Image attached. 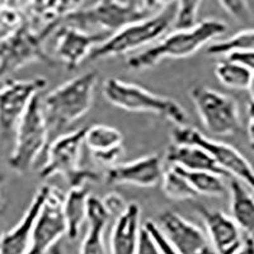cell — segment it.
I'll return each mask as SVG.
<instances>
[{
	"label": "cell",
	"instance_id": "cell-1",
	"mask_svg": "<svg viewBox=\"0 0 254 254\" xmlns=\"http://www.w3.org/2000/svg\"><path fill=\"white\" fill-rule=\"evenodd\" d=\"M165 1H98L83 6L67 14L63 24L83 31L97 28L98 32L113 35L125 27L144 20L158 13Z\"/></svg>",
	"mask_w": 254,
	"mask_h": 254
},
{
	"label": "cell",
	"instance_id": "cell-2",
	"mask_svg": "<svg viewBox=\"0 0 254 254\" xmlns=\"http://www.w3.org/2000/svg\"><path fill=\"white\" fill-rule=\"evenodd\" d=\"M97 81V72H84L59 85L41 99L50 132L64 130L89 112Z\"/></svg>",
	"mask_w": 254,
	"mask_h": 254
},
{
	"label": "cell",
	"instance_id": "cell-3",
	"mask_svg": "<svg viewBox=\"0 0 254 254\" xmlns=\"http://www.w3.org/2000/svg\"><path fill=\"white\" fill-rule=\"evenodd\" d=\"M228 26L222 20L205 19L188 31H174L150 49L136 54L127 60L132 70H145L155 66L164 59H185L196 54L206 44L220 37Z\"/></svg>",
	"mask_w": 254,
	"mask_h": 254
},
{
	"label": "cell",
	"instance_id": "cell-4",
	"mask_svg": "<svg viewBox=\"0 0 254 254\" xmlns=\"http://www.w3.org/2000/svg\"><path fill=\"white\" fill-rule=\"evenodd\" d=\"M103 95L112 106L127 112H149L169 120L177 127L188 126L185 108L173 98L151 93L137 84L108 78L103 84Z\"/></svg>",
	"mask_w": 254,
	"mask_h": 254
},
{
	"label": "cell",
	"instance_id": "cell-5",
	"mask_svg": "<svg viewBox=\"0 0 254 254\" xmlns=\"http://www.w3.org/2000/svg\"><path fill=\"white\" fill-rule=\"evenodd\" d=\"M177 6L178 1H165L164 6L154 15L113 33L107 41L93 50L89 60L97 61L124 55L160 38L165 32L173 28Z\"/></svg>",
	"mask_w": 254,
	"mask_h": 254
},
{
	"label": "cell",
	"instance_id": "cell-6",
	"mask_svg": "<svg viewBox=\"0 0 254 254\" xmlns=\"http://www.w3.org/2000/svg\"><path fill=\"white\" fill-rule=\"evenodd\" d=\"M85 128L58 136L46 149V163L40 169L42 179L63 176L69 182L70 188L87 187V183L99 179L97 172L85 169L79 165L81 147L84 145Z\"/></svg>",
	"mask_w": 254,
	"mask_h": 254
},
{
	"label": "cell",
	"instance_id": "cell-7",
	"mask_svg": "<svg viewBox=\"0 0 254 254\" xmlns=\"http://www.w3.org/2000/svg\"><path fill=\"white\" fill-rule=\"evenodd\" d=\"M51 35L54 32L49 29L33 28L24 17L17 28L0 36V79L35 61L54 65L55 61L44 47Z\"/></svg>",
	"mask_w": 254,
	"mask_h": 254
},
{
	"label": "cell",
	"instance_id": "cell-8",
	"mask_svg": "<svg viewBox=\"0 0 254 254\" xmlns=\"http://www.w3.org/2000/svg\"><path fill=\"white\" fill-rule=\"evenodd\" d=\"M49 132L38 94L17 125L14 149L8 159L9 167L19 174L26 173L49 146Z\"/></svg>",
	"mask_w": 254,
	"mask_h": 254
},
{
	"label": "cell",
	"instance_id": "cell-9",
	"mask_svg": "<svg viewBox=\"0 0 254 254\" xmlns=\"http://www.w3.org/2000/svg\"><path fill=\"white\" fill-rule=\"evenodd\" d=\"M173 144L194 145L208 153L217 167L226 176H231L251 188L254 192V169L248 159L238 149L225 142L216 141L203 135L193 127H176L172 132Z\"/></svg>",
	"mask_w": 254,
	"mask_h": 254
},
{
	"label": "cell",
	"instance_id": "cell-10",
	"mask_svg": "<svg viewBox=\"0 0 254 254\" xmlns=\"http://www.w3.org/2000/svg\"><path fill=\"white\" fill-rule=\"evenodd\" d=\"M190 99L208 132L231 136L240 130L239 106L233 97L205 85H197L190 89Z\"/></svg>",
	"mask_w": 254,
	"mask_h": 254
},
{
	"label": "cell",
	"instance_id": "cell-11",
	"mask_svg": "<svg viewBox=\"0 0 254 254\" xmlns=\"http://www.w3.org/2000/svg\"><path fill=\"white\" fill-rule=\"evenodd\" d=\"M66 234L64 217V198L60 190L47 186V196L42 210L32 229L27 254H46Z\"/></svg>",
	"mask_w": 254,
	"mask_h": 254
},
{
	"label": "cell",
	"instance_id": "cell-12",
	"mask_svg": "<svg viewBox=\"0 0 254 254\" xmlns=\"http://www.w3.org/2000/svg\"><path fill=\"white\" fill-rule=\"evenodd\" d=\"M47 87V79H8L0 87V132L8 135L19 124L32 101Z\"/></svg>",
	"mask_w": 254,
	"mask_h": 254
},
{
	"label": "cell",
	"instance_id": "cell-13",
	"mask_svg": "<svg viewBox=\"0 0 254 254\" xmlns=\"http://www.w3.org/2000/svg\"><path fill=\"white\" fill-rule=\"evenodd\" d=\"M155 224L179 254H216L207 233L176 211H163Z\"/></svg>",
	"mask_w": 254,
	"mask_h": 254
},
{
	"label": "cell",
	"instance_id": "cell-14",
	"mask_svg": "<svg viewBox=\"0 0 254 254\" xmlns=\"http://www.w3.org/2000/svg\"><path fill=\"white\" fill-rule=\"evenodd\" d=\"M54 36L58 59L67 70H75L85 59H89L95 47L103 44L112 35L106 32L83 31L76 27L61 24Z\"/></svg>",
	"mask_w": 254,
	"mask_h": 254
},
{
	"label": "cell",
	"instance_id": "cell-15",
	"mask_svg": "<svg viewBox=\"0 0 254 254\" xmlns=\"http://www.w3.org/2000/svg\"><path fill=\"white\" fill-rule=\"evenodd\" d=\"M164 168L158 154L142 156L125 164L113 165L106 172L108 185H131L137 187H154L162 182Z\"/></svg>",
	"mask_w": 254,
	"mask_h": 254
},
{
	"label": "cell",
	"instance_id": "cell-16",
	"mask_svg": "<svg viewBox=\"0 0 254 254\" xmlns=\"http://www.w3.org/2000/svg\"><path fill=\"white\" fill-rule=\"evenodd\" d=\"M196 210L205 224L207 237L216 254L237 253L244 240H242V230L231 216L205 206H197Z\"/></svg>",
	"mask_w": 254,
	"mask_h": 254
},
{
	"label": "cell",
	"instance_id": "cell-17",
	"mask_svg": "<svg viewBox=\"0 0 254 254\" xmlns=\"http://www.w3.org/2000/svg\"><path fill=\"white\" fill-rule=\"evenodd\" d=\"M47 186L37 190L31 205L17 225L0 235V254H27L31 242L32 229L46 201Z\"/></svg>",
	"mask_w": 254,
	"mask_h": 254
},
{
	"label": "cell",
	"instance_id": "cell-18",
	"mask_svg": "<svg viewBox=\"0 0 254 254\" xmlns=\"http://www.w3.org/2000/svg\"><path fill=\"white\" fill-rule=\"evenodd\" d=\"M139 203H128L126 210L116 217L110 237L111 254H137L142 226Z\"/></svg>",
	"mask_w": 254,
	"mask_h": 254
},
{
	"label": "cell",
	"instance_id": "cell-19",
	"mask_svg": "<svg viewBox=\"0 0 254 254\" xmlns=\"http://www.w3.org/2000/svg\"><path fill=\"white\" fill-rule=\"evenodd\" d=\"M84 144L97 162L112 164L124 154V136L121 131L107 125L97 124L85 128Z\"/></svg>",
	"mask_w": 254,
	"mask_h": 254
},
{
	"label": "cell",
	"instance_id": "cell-20",
	"mask_svg": "<svg viewBox=\"0 0 254 254\" xmlns=\"http://www.w3.org/2000/svg\"><path fill=\"white\" fill-rule=\"evenodd\" d=\"M111 215L104 207L102 199L90 196L88 201V230L80 244L79 254H107L104 246V231L107 229Z\"/></svg>",
	"mask_w": 254,
	"mask_h": 254
},
{
	"label": "cell",
	"instance_id": "cell-21",
	"mask_svg": "<svg viewBox=\"0 0 254 254\" xmlns=\"http://www.w3.org/2000/svg\"><path fill=\"white\" fill-rule=\"evenodd\" d=\"M165 160L172 167L181 168L190 172H212L219 176L226 174L217 167L215 160L203 149L194 145L172 144L168 147Z\"/></svg>",
	"mask_w": 254,
	"mask_h": 254
},
{
	"label": "cell",
	"instance_id": "cell-22",
	"mask_svg": "<svg viewBox=\"0 0 254 254\" xmlns=\"http://www.w3.org/2000/svg\"><path fill=\"white\" fill-rule=\"evenodd\" d=\"M230 212L231 219L240 230L254 240V197L244 183L238 179L230 182Z\"/></svg>",
	"mask_w": 254,
	"mask_h": 254
},
{
	"label": "cell",
	"instance_id": "cell-23",
	"mask_svg": "<svg viewBox=\"0 0 254 254\" xmlns=\"http://www.w3.org/2000/svg\"><path fill=\"white\" fill-rule=\"evenodd\" d=\"M89 190L87 187L70 188L64 198V217L66 222V235L70 240L78 238L84 222H87Z\"/></svg>",
	"mask_w": 254,
	"mask_h": 254
},
{
	"label": "cell",
	"instance_id": "cell-24",
	"mask_svg": "<svg viewBox=\"0 0 254 254\" xmlns=\"http://www.w3.org/2000/svg\"><path fill=\"white\" fill-rule=\"evenodd\" d=\"M172 167V165H171ZM177 168V167H174ZM178 172L188 181L196 193L208 197H222L228 192L222 176H219L212 172H190L177 168Z\"/></svg>",
	"mask_w": 254,
	"mask_h": 254
},
{
	"label": "cell",
	"instance_id": "cell-25",
	"mask_svg": "<svg viewBox=\"0 0 254 254\" xmlns=\"http://www.w3.org/2000/svg\"><path fill=\"white\" fill-rule=\"evenodd\" d=\"M215 75L220 83L229 89L247 90L252 80L253 72L240 64L226 59L216 64Z\"/></svg>",
	"mask_w": 254,
	"mask_h": 254
},
{
	"label": "cell",
	"instance_id": "cell-26",
	"mask_svg": "<svg viewBox=\"0 0 254 254\" xmlns=\"http://www.w3.org/2000/svg\"><path fill=\"white\" fill-rule=\"evenodd\" d=\"M162 188L165 197L173 201H190L198 197L196 190L188 183L187 179L179 173L178 169L169 165L164 171L162 179Z\"/></svg>",
	"mask_w": 254,
	"mask_h": 254
},
{
	"label": "cell",
	"instance_id": "cell-27",
	"mask_svg": "<svg viewBox=\"0 0 254 254\" xmlns=\"http://www.w3.org/2000/svg\"><path fill=\"white\" fill-rule=\"evenodd\" d=\"M254 51V29H244L238 32L237 35L220 42L210 45L207 55H231L237 52Z\"/></svg>",
	"mask_w": 254,
	"mask_h": 254
},
{
	"label": "cell",
	"instance_id": "cell-28",
	"mask_svg": "<svg viewBox=\"0 0 254 254\" xmlns=\"http://www.w3.org/2000/svg\"><path fill=\"white\" fill-rule=\"evenodd\" d=\"M201 1H178L173 29L176 31H188L199 23L197 22Z\"/></svg>",
	"mask_w": 254,
	"mask_h": 254
},
{
	"label": "cell",
	"instance_id": "cell-29",
	"mask_svg": "<svg viewBox=\"0 0 254 254\" xmlns=\"http://www.w3.org/2000/svg\"><path fill=\"white\" fill-rule=\"evenodd\" d=\"M220 6L224 8L228 14L231 17H234L239 22H246L249 18V4L247 1H231V0H226V1H220Z\"/></svg>",
	"mask_w": 254,
	"mask_h": 254
},
{
	"label": "cell",
	"instance_id": "cell-30",
	"mask_svg": "<svg viewBox=\"0 0 254 254\" xmlns=\"http://www.w3.org/2000/svg\"><path fill=\"white\" fill-rule=\"evenodd\" d=\"M142 226H144L149 233H150V235L153 237V239L155 240V243L158 244V247L160 248V251H162L163 254H179L178 252H177L176 249L169 244V242L165 239V237L163 235L162 231L159 230V228L156 226L155 221L149 220V221L145 222Z\"/></svg>",
	"mask_w": 254,
	"mask_h": 254
},
{
	"label": "cell",
	"instance_id": "cell-31",
	"mask_svg": "<svg viewBox=\"0 0 254 254\" xmlns=\"http://www.w3.org/2000/svg\"><path fill=\"white\" fill-rule=\"evenodd\" d=\"M102 202H103L106 210L108 211V214H110L111 216L116 217H119L120 215L126 210L127 206H128L125 202V199L122 198L120 194L115 193V192L108 193L107 196H104L103 198H102Z\"/></svg>",
	"mask_w": 254,
	"mask_h": 254
},
{
	"label": "cell",
	"instance_id": "cell-32",
	"mask_svg": "<svg viewBox=\"0 0 254 254\" xmlns=\"http://www.w3.org/2000/svg\"><path fill=\"white\" fill-rule=\"evenodd\" d=\"M137 254H163L155 240L150 235V233L142 226L141 237H140L139 249H137Z\"/></svg>",
	"mask_w": 254,
	"mask_h": 254
},
{
	"label": "cell",
	"instance_id": "cell-33",
	"mask_svg": "<svg viewBox=\"0 0 254 254\" xmlns=\"http://www.w3.org/2000/svg\"><path fill=\"white\" fill-rule=\"evenodd\" d=\"M228 59L240 64L244 67L252 71L254 74V51L249 52H237V54H231L228 56Z\"/></svg>",
	"mask_w": 254,
	"mask_h": 254
},
{
	"label": "cell",
	"instance_id": "cell-34",
	"mask_svg": "<svg viewBox=\"0 0 254 254\" xmlns=\"http://www.w3.org/2000/svg\"><path fill=\"white\" fill-rule=\"evenodd\" d=\"M248 137L249 146L254 151V103H249L248 106Z\"/></svg>",
	"mask_w": 254,
	"mask_h": 254
},
{
	"label": "cell",
	"instance_id": "cell-35",
	"mask_svg": "<svg viewBox=\"0 0 254 254\" xmlns=\"http://www.w3.org/2000/svg\"><path fill=\"white\" fill-rule=\"evenodd\" d=\"M235 254H254V240L251 238H246L243 246Z\"/></svg>",
	"mask_w": 254,
	"mask_h": 254
},
{
	"label": "cell",
	"instance_id": "cell-36",
	"mask_svg": "<svg viewBox=\"0 0 254 254\" xmlns=\"http://www.w3.org/2000/svg\"><path fill=\"white\" fill-rule=\"evenodd\" d=\"M248 94L249 97H251V102L252 103H254V74L253 76H252V80L251 83H249V87H248Z\"/></svg>",
	"mask_w": 254,
	"mask_h": 254
},
{
	"label": "cell",
	"instance_id": "cell-37",
	"mask_svg": "<svg viewBox=\"0 0 254 254\" xmlns=\"http://www.w3.org/2000/svg\"><path fill=\"white\" fill-rule=\"evenodd\" d=\"M3 181H4V177L0 174V212L4 210V207H5V202H4L3 196H1V185H3Z\"/></svg>",
	"mask_w": 254,
	"mask_h": 254
},
{
	"label": "cell",
	"instance_id": "cell-38",
	"mask_svg": "<svg viewBox=\"0 0 254 254\" xmlns=\"http://www.w3.org/2000/svg\"><path fill=\"white\" fill-rule=\"evenodd\" d=\"M49 254H64V253H63V249H61V247L56 244V246L49 252Z\"/></svg>",
	"mask_w": 254,
	"mask_h": 254
}]
</instances>
